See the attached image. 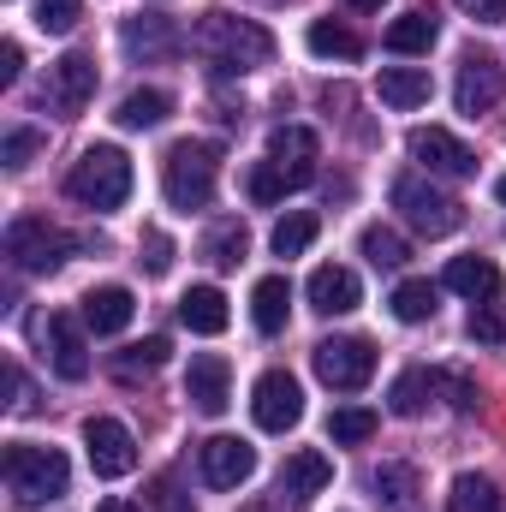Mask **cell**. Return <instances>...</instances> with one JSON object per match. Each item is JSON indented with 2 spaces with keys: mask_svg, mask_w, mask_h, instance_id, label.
Returning <instances> with one entry per match:
<instances>
[{
  "mask_svg": "<svg viewBox=\"0 0 506 512\" xmlns=\"http://www.w3.org/2000/svg\"><path fill=\"white\" fill-rule=\"evenodd\" d=\"M191 48L209 60L215 78H245L274 60V36L256 18H233V12H203L191 30Z\"/></svg>",
  "mask_w": 506,
  "mask_h": 512,
  "instance_id": "obj_1",
  "label": "cell"
},
{
  "mask_svg": "<svg viewBox=\"0 0 506 512\" xmlns=\"http://www.w3.org/2000/svg\"><path fill=\"white\" fill-rule=\"evenodd\" d=\"M0 477H6V495H12V507H48V501H60L66 495V483H72V465H66V453L60 447H36V441H12L6 453H0Z\"/></svg>",
  "mask_w": 506,
  "mask_h": 512,
  "instance_id": "obj_2",
  "label": "cell"
},
{
  "mask_svg": "<svg viewBox=\"0 0 506 512\" xmlns=\"http://www.w3.org/2000/svg\"><path fill=\"white\" fill-rule=\"evenodd\" d=\"M215 179H221V149L215 143H203V137H185V143H173L167 149V161H161V191H167V203L173 209H203L209 197H215Z\"/></svg>",
  "mask_w": 506,
  "mask_h": 512,
  "instance_id": "obj_3",
  "label": "cell"
},
{
  "mask_svg": "<svg viewBox=\"0 0 506 512\" xmlns=\"http://www.w3.org/2000/svg\"><path fill=\"white\" fill-rule=\"evenodd\" d=\"M66 197H78L84 209H120V203L131 197L126 149H114V143L84 149V155L72 161V173H66Z\"/></svg>",
  "mask_w": 506,
  "mask_h": 512,
  "instance_id": "obj_4",
  "label": "cell"
},
{
  "mask_svg": "<svg viewBox=\"0 0 506 512\" xmlns=\"http://www.w3.org/2000/svg\"><path fill=\"white\" fill-rule=\"evenodd\" d=\"M78 245H84V239L60 233L48 215H18V221L6 227V256H12V268H24V274H54Z\"/></svg>",
  "mask_w": 506,
  "mask_h": 512,
  "instance_id": "obj_5",
  "label": "cell"
},
{
  "mask_svg": "<svg viewBox=\"0 0 506 512\" xmlns=\"http://www.w3.org/2000/svg\"><path fill=\"white\" fill-rule=\"evenodd\" d=\"M393 209H399L423 239H447V233L465 221V209H459L447 191H435L423 173H399V179H393Z\"/></svg>",
  "mask_w": 506,
  "mask_h": 512,
  "instance_id": "obj_6",
  "label": "cell"
},
{
  "mask_svg": "<svg viewBox=\"0 0 506 512\" xmlns=\"http://www.w3.org/2000/svg\"><path fill=\"white\" fill-rule=\"evenodd\" d=\"M90 96H96V60H90V54H66V60H54L48 78H42V90H36V102H42L48 114H60V120L84 114Z\"/></svg>",
  "mask_w": 506,
  "mask_h": 512,
  "instance_id": "obj_7",
  "label": "cell"
},
{
  "mask_svg": "<svg viewBox=\"0 0 506 512\" xmlns=\"http://www.w3.org/2000/svg\"><path fill=\"white\" fill-rule=\"evenodd\" d=\"M310 364H316V376L334 387V393H358V387L376 376V346L358 340V334H346V340H322V346L310 352Z\"/></svg>",
  "mask_w": 506,
  "mask_h": 512,
  "instance_id": "obj_8",
  "label": "cell"
},
{
  "mask_svg": "<svg viewBox=\"0 0 506 512\" xmlns=\"http://www.w3.org/2000/svg\"><path fill=\"white\" fill-rule=\"evenodd\" d=\"M251 417H256V429H268V435H286V429L304 417V393H298V382H292L286 370H268V376H256Z\"/></svg>",
  "mask_w": 506,
  "mask_h": 512,
  "instance_id": "obj_9",
  "label": "cell"
},
{
  "mask_svg": "<svg viewBox=\"0 0 506 512\" xmlns=\"http://www.w3.org/2000/svg\"><path fill=\"white\" fill-rule=\"evenodd\" d=\"M84 447H90V471L96 477H126L137 471V441L120 417H90L84 423Z\"/></svg>",
  "mask_w": 506,
  "mask_h": 512,
  "instance_id": "obj_10",
  "label": "cell"
},
{
  "mask_svg": "<svg viewBox=\"0 0 506 512\" xmlns=\"http://www.w3.org/2000/svg\"><path fill=\"white\" fill-rule=\"evenodd\" d=\"M506 96V72L495 54H465L459 60V84H453V102H459V114H489L495 102Z\"/></svg>",
  "mask_w": 506,
  "mask_h": 512,
  "instance_id": "obj_11",
  "label": "cell"
},
{
  "mask_svg": "<svg viewBox=\"0 0 506 512\" xmlns=\"http://www.w3.org/2000/svg\"><path fill=\"white\" fill-rule=\"evenodd\" d=\"M36 328H42V346H48L54 376H60V382H84V376H90V346H84V328H78L66 310L42 316Z\"/></svg>",
  "mask_w": 506,
  "mask_h": 512,
  "instance_id": "obj_12",
  "label": "cell"
},
{
  "mask_svg": "<svg viewBox=\"0 0 506 512\" xmlns=\"http://www.w3.org/2000/svg\"><path fill=\"white\" fill-rule=\"evenodd\" d=\"M411 155H417L429 173H447V179H471V173H477L471 143H459L453 131H441V126H417L411 131Z\"/></svg>",
  "mask_w": 506,
  "mask_h": 512,
  "instance_id": "obj_13",
  "label": "cell"
},
{
  "mask_svg": "<svg viewBox=\"0 0 506 512\" xmlns=\"http://www.w3.org/2000/svg\"><path fill=\"white\" fill-rule=\"evenodd\" d=\"M197 465H203V483H209V489H239L256 471V453L239 435H215V441L197 447Z\"/></svg>",
  "mask_w": 506,
  "mask_h": 512,
  "instance_id": "obj_14",
  "label": "cell"
},
{
  "mask_svg": "<svg viewBox=\"0 0 506 512\" xmlns=\"http://www.w3.org/2000/svg\"><path fill=\"white\" fill-rule=\"evenodd\" d=\"M268 161L292 179V191L298 185H310L316 179V161H322V143H316V131L310 126H280L268 137Z\"/></svg>",
  "mask_w": 506,
  "mask_h": 512,
  "instance_id": "obj_15",
  "label": "cell"
},
{
  "mask_svg": "<svg viewBox=\"0 0 506 512\" xmlns=\"http://www.w3.org/2000/svg\"><path fill=\"white\" fill-rule=\"evenodd\" d=\"M185 399H191L203 417H221L227 399H233V370H227V358H215V352L191 358V370H185Z\"/></svg>",
  "mask_w": 506,
  "mask_h": 512,
  "instance_id": "obj_16",
  "label": "cell"
},
{
  "mask_svg": "<svg viewBox=\"0 0 506 512\" xmlns=\"http://www.w3.org/2000/svg\"><path fill=\"white\" fill-rule=\"evenodd\" d=\"M120 48H126L131 60H173L179 54V30H173V18H131L126 30H120Z\"/></svg>",
  "mask_w": 506,
  "mask_h": 512,
  "instance_id": "obj_17",
  "label": "cell"
},
{
  "mask_svg": "<svg viewBox=\"0 0 506 512\" xmlns=\"http://www.w3.org/2000/svg\"><path fill=\"white\" fill-rule=\"evenodd\" d=\"M310 310H322V316L358 310V274L340 268V262H322V268L310 274Z\"/></svg>",
  "mask_w": 506,
  "mask_h": 512,
  "instance_id": "obj_18",
  "label": "cell"
},
{
  "mask_svg": "<svg viewBox=\"0 0 506 512\" xmlns=\"http://www.w3.org/2000/svg\"><path fill=\"white\" fill-rule=\"evenodd\" d=\"M447 286H453L459 298H471V304H489V298L501 292V268H495L489 256H453V262H447Z\"/></svg>",
  "mask_w": 506,
  "mask_h": 512,
  "instance_id": "obj_19",
  "label": "cell"
},
{
  "mask_svg": "<svg viewBox=\"0 0 506 512\" xmlns=\"http://www.w3.org/2000/svg\"><path fill=\"white\" fill-rule=\"evenodd\" d=\"M131 292L126 286H96V292H84V328L90 334H120L131 322Z\"/></svg>",
  "mask_w": 506,
  "mask_h": 512,
  "instance_id": "obj_20",
  "label": "cell"
},
{
  "mask_svg": "<svg viewBox=\"0 0 506 512\" xmlns=\"http://www.w3.org/2000/svg\"><path fill=\"white\" fill-rule=\"evenodd\" d=\"M334 483V465L322 459V453H292L286 465H280V495H298V501H310V495H322Z\"/></svg>",
  "mask_w": 506,
  "mask_h": 512,
  "instance_id": "obj_21",
  "label": "cell"
},
{
  "mask_svg": "<svg viewBox=\"0 0 506 512\" xmlns=\"http://www.w3.org/2000/svg\"><path fill=\"white\" fill-rule=\"evenodd\" d=\"M435 36H441V24H435L429 6H411V12H399V18L387 24V48H393V54H429Z\"/></svg>",
  "mask_w": 506,
  "mask_h": 512,
  "instance_id": "obj_22",
  "label": "cell"
},
{
  "mask_svg": "<svg viewBox=\"0 0 506 512\" xmlns=\"http://www.w3.org/2000/svg\"><path fill=\"white\" fill-rule=\"evenodd\" d=\"M179 322H185L191 334H221V328H227V298H221V286H191V292L179 298Z\"/></svg>",
  "mask_w": 506,
  "mask_h": 512,
  "instance_id": "obj_23",
  "label": "cell"
},
{
  "mask_svg": "<svg viewBox=\"0 0 506 512\" xmlns=\"http://www.w3.org/2000/svg\"><path fill=\"white\" fill-rule=\"evenodd\" d=\"M376 501L387 512H411L417 507V495H423V477H417V465H376Z\"/></svg>",
  "mask_w": 506,
  "mask_h": 512,
  "instance_id": "obj_24",
  "label": "cell"
},
{
  "mask_svg": "<svg viewBox=\"0 0 506 512\" xmlns=\"http://www.w3.org/2000/svg\"><path fill=\"white\" fill-rule=\"evenodd\" d=\"M376 90H381V102L399 108V114H405V108H423V102H429V72H417V66H387Z\"/></svg>",
  "mask_w": 506,
  "mask_h": 512,
  "instance_id": "obj_25",
  "label": "cell"
},
{
  "mask_svg": "<svg viewBox=\"0 0 506 512\" xmlns=\"http://www.w3.org/2000/svg\"><path fill=\"white\" fill-rule=\"evenodd\" d=\"M286 304H292V286H286V274H268V280H256L251 292V316L262 334H280L286 328Z\"/></svg>",
  "mask_w": 506,
  "mask_h": 512,
  "instance_id": "obj_26",
  "label": "cell"
},
{
  "mask_svg": "<svg viewBox=\"0 0 506 512\" xmlns=\"http://www.w3.org/2000/svg\"><path fill=\"white\" fill-rule=\"evenodd\" d=\"M167 114H173V96H167V90H131L114 120H120L126 131H149V126H161Z\"/></svg>",
  "mask_w": 506,
  "mask_h": 512,
  "instance_id": "obj_27",
  "label": "cell"
},
{
  "mask_svg": "<svg viewBox=\"0 0 506 512\" xmlns=\"http://www.w3.org/2000/svg\"><path fill=\"white\" fill-rule=\"evenodd\" d=\"M304 42H310V54H322V60H358V54H364V42H358L346 24H334V18H316Z\"/></svg>",
  "mask_w": 506,
  "mask_h": 512,
  "instance_id": "obj_28",
  "label": "cell"
},
{
  "mask_svg": "<svg viewBox=\"0 0 506 512\" xmlns=\"http://www.w3.org/2000/svg\"><path fill=\"white\" fill-rule=\"evenodd\" d=\"M435 387H441V376H429V370H405V376L393 382V411H399V417H423L429 399H435Z\"/></svg>",
  "mask_w": 506,
  "mask_h": 512,
  "instance_id": "obj_29",
  "label": "cell"
},
{
  "mask_svg": "<svg viewBox=\"0 0 506 512\" xmlns=\"http://www.w3.org/2000/svg\"><path fill=\"white\" fill-rule=\"evenodd\" d=\"M447 512H501V489H495L489 477L465 471V477L453 483V495H447Z\"/></svg>",
  "mask_w": 506,
  "mask_h": 512,
  "instance_id": "obj_30",
  "label": "cell"
},
{
  "mask_svg": "<svg viewBox=\"0 0 506 512\" xmlns=\"http://www.w3.org/2000/svg\"><path fill=\"white\" fill-rule=\"evenodd\" d=\"M387 304H393L399 322H429V316H435V286H429V280H399Z\"/></svg>",
  "mask_w": 506,
  "mask_h": 512,
  "instance_id": "obj_31",
  "label": "cell"
},
{
  "mask_svg": "<svg viewBox=\"0 0 506 512\" xmlns=\"http://www.w3.org/2000/svg\"><path fill=\"white\" fill-rule=\"evenodd\" d=\"M245 245H251L245 227H239V221H221V227L203 239V256H209L215 268H239V262H245Z\"/></svg>",
  "mask_w": 506,
  "mask_h": 512,
  "instance_id": "obj_32",
  "label": "cell"
},
{
  "mask_svg": "<svg viewBox=\"0 0 506 512\" xmlns=\"http://www.w3.org/2000/svg\"><path fill=\"white\" fill-rule=\"evenodd\" d=\"M328 435H334L340 447H358V441L376 435V411H364V405H340V411L328 417Z\"/></svg>",
  "mask_w": 506,
  "mask_h": 512,
  "instance_id": "obj_33",
  "label": "cell"
},
{
  "mask_svg": "<svg viewBox=\"0 0 506 512\" xmlns=\"http://www.w3.org/2000/svg\"><path fill=\"white\" fill-rule=\"evenodd\" d=\"M358 245H364V256H370V262H376V268H405V239H399V233H393V227H364V239H358Z\"/></svg>",
  "mask_w": 506,
  "mask_h": 512,
  "instance_id": "obj_34",
  "label": "cell"
},
{
  "mask_svg": "<svg viewBox=\"0 0 506 512\" xmlns=\"http://www.w3.org/2000/svg\"><path fill=\"white\" fill-rule=\"evenodd\" d=\"M310 239H316V215H286L280 227H274V256H304L310 251Z\"/></svg>",
  "mask_w": 506,
  "mask_h": 512,
  "instance_id": "obj_35",
  "label": "cell"
},
{
  "mask_svg": "<svg viewBox=\"0 0 506 512\" xmlns=\"http://www.w3.org/2000/svg\"><path fill=\"white\" fill-rule=\"evenodd\" d=\"M245 191H251V203H280V197L292 191V179H286L274 161H256L251 179H245Z\"/></svg>",
  "mask_w": 506,
  "mask_h": 512,
  "instance_id": "obj_36",
  "label": "cell"
},
{
  "mask_svg": "<svg viewBox=\"0 0 506 512\" xmlns=\"http://www.w3.org/2000/svg\"><path fill=\"white\" fill-rule=\"evenodd\" d=\"M78 18H84V0H36V24L48 36H66Z\"/></svg>",
  "mask_w": 506,
  "mask_h": 512,
  "instance_id": "obj_37",
  "label": "cell"
},
{
  "mask_svg": "<svg viewBox=\"0 0 506 512\" xmlns=\"http://www.w3.org/2000/svg\"><path fill=\"white\" fill-rule=\"evenodd\" d=\"M167 364V340L161 334H149L143 346H131L126 358H120V376H137V370H161Z\"/></svg>",
  "mask_w": 506,
  "mask_h": 512,
  "instance_id": "obj_38",
  "label": "cell"
},
{
  "mask_svg": "<svg viewBox=\"0 0 506 512\" xmlns=\"http://www.w3.org/2000/svg\"><path fill=\"white\" fill-rule=\"evenodd\" d=\"M471 340L501 346V340H506V310H501V304H477V310H471Z\"/></svg>",
  "mask_w": 506,
  "mask_h": 512,
  "instance_id": "obj_39",
  "label": "cell"
},
{
  "mask_svg": "<svg viewBox=\"0 0 506 512\" xmlns=\"http://www.w3.org/2000/svg\"><path fill=\"white\" fill-rule=\"evenodd\" d=\"M36 149H42V131L12 126V131H6V149H0V155H6V167H30V155H36Z\"/></svg>",
  "mask_w": 506,
  "mask_h": 512,
  "instance_id": "obj_40",
  "label": "cell"
},
{
  "mask_svg": "<svg viewBox=\"0 0 506 512\" xmlns=\"http://www.w3.org/2000/svg\"><path fill=\"white\" fill-rule=\"evenodd\" d=\"M149 274H167V262H173V245H167V233H143V256H137Z\"/></svg>",
  "mask_w": 506,
  "mask_h": 512,
  "instance_id": "obj_41",
  "label": "cell"
},
{
  "mask_svg": "<svg viewBox=\"0 0 506 512\" xmlns=\"http://www.w3.org/2000/svg\"><path fill=\"white\" fill-rule=\"evenodd\" d=\"M477 24H506V0H459Z\"/></svg>",
  "mask_w": 506,
  "mask_h": 512,
  "instance_id": "obj_42",
  "label": "cell"
},
{
  "mask_svg": "<svg viewBox=\"0 0 506 512\" xmlns=\"http://www.w3.org/2000/svg\"><path fill=\"white\" fill-rule=\"evenodd\" d=\"M18 72H24V48L0 42V84H18Z\"/></svg>",
  "mask_w": 506,
  "mask_h": 512,
  "instance_id": "obj_43",
  "label": "cell"
},
{
  "mask_svg": "<svg viewBox=\"0 0 506 512\" xmlns=\"http://www.w3.org/2000/svg\"><path fill=\"white\" fill-rule=\"evenodd\" d=\"M96 512H143V507H131V501H102Z\"/></svg>",
  "mask_w": 506,
  "mask_h": 512,
  "instance_id": "obj_44",
  "label": "cell"
},
{
  "mask_svg": "<svg viewBox=\"0 0 506 512\" xmlns=\"http://www.w3.org/2000/svg\"><path fill=\"white\" fill-rule=\"evenodd\" d=\"M352 12H381V0H346Z\"/></svg>",
  "mask_w": 506,
  "mask_h": 512,
  "instance_id": "obj_45",
  "label": "cell"
},
{
  "mask_svg": "<svg viewBox=\"0 0 506 512\" xmlns=\"http://www.w3.org/2000/svg\"><path fill=\"white\" fill-rule=\"evenodd\" d=\"M239 512H274V507H268V501H251V507H239Z\"/></svg>",
  "mask_w": 506,
  "mask_h": 512,
  "instance_id": "obj_46",
  "label": "cell"
},
{
  "mask_svg": "<svg viewBox=\"0 0 506 512\" xmlns=\"http://www.w3.org/2000/svg\"><path fill=\"white\" fill-rule=\"evenodd\" d=\"M495 197H501V203H506V173H501V179H495Z\"/></svg>",
  "mask_w": 506,
  "mask_h": 512,
  "instance_id": "obj_47",
  "label": "cell"
}]
</instances>
